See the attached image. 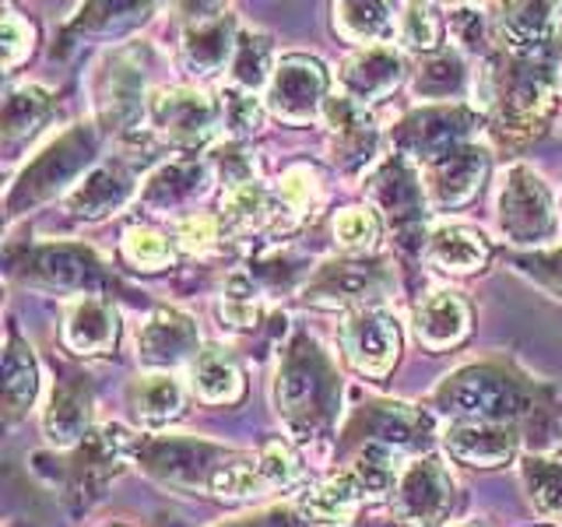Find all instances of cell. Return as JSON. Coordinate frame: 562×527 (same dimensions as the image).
Listing matches in <instances>:
<instances>
[{
  "label": "cell",
  "mask_w": 562,
  "mask_h": 527,
  "mask_svg": "<svg viewBox=\"0 0 562 527\" xmlns=\"http://www.w3.org/2000/svg\"><path fill=\"white\" fill-rule=\"evenodd\" d=\"M474 96L488 110L492 137L514 148L544 134L555 110V92L541 53H492L474 75Z\"/></svg>",
  "instance_id": "obj_1"
},
{
  "label": "cell",
  "mask_w": 562,
  "mask_h": 527,
  "mask_svg": "<svg viewBox=\"0 0 562 527\" xmlns=\"http://www.w3.org/2000/svg\"><path fill=\"white\" fill-rule=\"evenodd\" d=\"M432 408L453 422H499L549 439V394L503 366H464L432 391Z\"/></svg>",
  "instance_id": "obj_2"
},
{
  "label": "cell",
  "mask_w": 562,
  "mask_h": 527,
  "mask_svg": "<svg viewBox=\"0 0 562 527\" xmlns=\"http://www.w3.org/2000/svg\"><path fill=\"white\" fill-rule=\"evenodd\" d=\"M274 412L295 439H321L334 429L341 408V380L330 356L310 334L281 348L274 369Z\"/></svg>",
  "instance_id": "obj_3"
},
{
  "label": "cell",
  "mask_w": 562,
  "mask_h": 527,
  "mask_svg": "<svg viewBox=\"0 0 562 527\" xmlns=\"http://www.w3.org/2000/svg\"><path fill=\"white\" fill-rule=\"evenodd\" d=\"M99 155V131L92 123H75L60 137H53L49 145L32 158L22 169V176L8 190V215H25V211L53 201L70 183H81L78 176L95 162Z\"/></svg>",
  "instance_id": "obj_4"
},
{
  "label": "cell",
  "mask_w": 562,
  "mask_h": 527,
  "mask_svg": "<svg viewBox=\"0 0 562 527\" xmlns=\"http://www.w3.org/2000/svg\"><path fill=\"white\" fill-rule=\"evenodd\" d=\"M8 274L35 289L99 295L102 289H120V281L105 271L95 250L78 243H43L25 250H8Z\"/></svg>",
  "instance_id": "obj_5"
},
{
  "label": "cell",
  "mask_w": 562,
  "mask_h": 527,
  "mask_svg": "<svg viewBox=\"0 0 562 527\" xmlns=\"http://www.w3.org/2000/svg\"><path fill=\"white\" fill-rule=\"evenodd\" d=\"M236 450L207 444L198 436H140L134 461L155 482L180 492H211V482Z\"/></svg>",
  "instance_id": "obj_6"
},
{
  "label": "cell",
  "mask_w": 562,
  "mask_h": 527,
  "mask_svg": "<svg viewBox=\"0 0 562 527\" xmlns=\"http://www.w3.org/2000/svg\"><path fill=\"white\" fill-rule=\"evenodd\" d=\"M366 190H369V198H373V204L383 211V218H386V225H391V233H394L401 250L404 254H415V250L426 254L429 198H426V187H422L418 172L408 158L391 155L386 162H380L376 172L366 180Z\"/></svg>",
  "instance_id": "obj_7"
},
{
  "label": "cell",
  "mask_w": 562,
  "mask_h": 527,
  "mask_svg": "<svg viewBox=\"0 0 562 527\" xmlns=\"http://www.w3.org/2000/svg\"><path fill=\"white\" fill-rule=\"evenodd\" d=\"M137 447H140V436L116 426V422H110V426H102V429H92L75 447V453L67 457V468H64L67 500L78 509L92 506L105 492V485L123 471L127 457L137 453Z\"/></svg>",
  "instance_id": "obj_8"
},
{
  "label": "cell",
  "mask_w": 562,
  "mask_h": 527,
  "mask_svg": "<svg viewBox=\"0 0 562 527\" xmlns=\"http://www.w3.org/2000/svg\"><path fill=\"white\" fill-rule=\"evenodd\" d=\"M92 96H95V120L102 131H116V134L137 131L140 116L148 113L145 53L137 46H120L113 53H105L95 67Z\"/></svg>",
  "instance_id": "obj_9"
},
{
  "label": "cell",
  "mask_w": 562,
  "mask_h": 527,
  "mask_svg": "<svg viewBox=\"0 0 562 527\" xmlns=\"http://www.w3.org/2000/svg\"><path fill=\"white\" fill-rule=\"evenodd\" d=\"M496 215H499L503 236L509 243H524V246H531V243L538 246L544 239H552L559 225L552 190L531 166H509L503 172Z\"/></svg>",
  "instance_id": "obj_10"
},
{
  "label": "cell",
  "mask_w": 562,
  "mask_h": 527,
  "mask_svg": "<svg viewBox=\"0 0 562 527\" xmlns=\"http://www.w3.org/2000/svg\"><path fill=\"white\" fill-rule=\"evenodd\" d=\"M474 127H479V113L471 105H429V110H415L397 123L391 131V145L408 162L432 166L450 152L464 148Z\"/></svg>",
  "instance_id": "obj_11"
},
{
  "label": "cell",
  "mask_w": 562,
  "mask_h": 527,
  "mask_svg": "<svg viewBox=\"0 0 562 527\" xmlns=\"http://www.w3.org/2000/svg\"><path fill=\"white\" fill-rule=\"evenodd\" d=\"M391 289V268L383 260L373 257H345L330 260L316 271L306 285L303 299L310 306L321 310H366L369 303L383 299V292Z\"/></svg>",
  "instance_id": "obj_12"
},
{
  "label": "cell",
  "mask_w": 562,
  "mask_h": 527,
  "mask_svg": "<svg viewBox=\"0 0 562 527\" xmlns=\"http://www.w3.org/2000/svg\"><path fill=\"white\" fill-rule=\"evenodd\" d=\"M155 134L172 148H201L222 123V105L201 88H158L148 99Z\"/></svg>",
  "instance_id": "obj_13"
},
{
  "label": "cell",
  "mask_w": 562,
  "mask_h": 527,
  "mask_svg": "<svg viewBox=\"0 0 562 527\" xmlns=\"http://www.w3.org/2000/svg\"><path fill=\"white\" fill-rule=\"evenodd\" d=\"M341 444H376L394 453H418L432 444V418L426 412L412 408V404L397 401H376L366 404L362 412L348 418V426L341 433Z\"/></svg>",
  "instance_id": "obj_14"
},
{
  "label": "cell",
  "mask_w": 562,
  "mask_h": 527,
  "mask_svg": "<svg viewBox=\"0 0 562 527\" xmlns=\"http://www.w3.org/2000/svg\"><path fill=\"white\" fill-rule=\"evenodd\" d=\"M338 341L348 366L369 380H386L401 359V324L380 306H366L345 316Z\"/></svg>",
  "instance_id": "obj_15"
},
{
  "label": "cell",
  "mask_w": 562,
  "mask_h": 527,
  "mask_svg": "<svg viewBox=\"0 0 562 527\" xmlns=\"http://www.w3.org/2000/svg\"><path fill=\"white\" fill-rule=\"evenodd\" d=\"M327 102V70L321 60L306 57V53H292V57H281L263 105L289 123H306L310 116L324 113Z\"/></svg>",
  "instance_id": "obj_16"
},
{
  "label": "cell",
  "mask_w": 562,
  "mask_h": 527,
  "mask_svg": "<svg viewBox=\"0 0 562 527\" xmlns=\"http://www.w3.org/2000/svg\"><path fill=\"white\" fill-rule=\"evenodd\" d=\"M453 506V479L436 457H415L394 489L397 520L408 527H436Z\"/></svg>",
  "instance_id": "obj_17"
},
{
  "label": "cell",
  "mask_w": 562,
  "mask_h": 527,
  "mask_svg": "<svg viewBox=\"0 0 562 527\" xmlns=\"http://www.w3.org/2000/svg\"><path fill=\"white\" fill-rule=\"evenodd\" d=\"M236 18L228 8H201V14H193L183 25L180 35V57L183 67L193 78H215L225 64H233L236 57Z\"/></svg>",
  "instance_id": "obj_18"
},
{
  "label": "cell",
  "mask_w": 562,
  "mask_h": 527,
  "mask_svg": "<svg viewBox=\"0 0 562 527\" xmlns=\"http://www.w3.org/2000/svg\"><path fill=\"white\" fill-rule=\"evenodd\" d=\"M140 169H145V162H137L134 155H120V158H110V162H99L67 193V211L85 222L116 215V211L134 198Z\"/></svg>",
  "instance_id": "obj_19"
},
{
  "label": "cell",
  "mask_w": 562,
  "mask_h": 527,
  "mask_svg": "<svg viewBox=\"0 0 562 527\" xmlns=\"http://www.w3.org/2000/svg\"><path fill=\"white\" fill-rule=\"evenodd\" d=\"M324 120L330 127V158L345 172H359L380 152V127L366 105L348 96H330L324 102Z\"/></svg>",
  "instance_id": "obj_20"
},
{
  "label": "cell",
  "mask_w": 562,
  "mask_h": 527,
  "mask_svg": "<svg viewBox=\"0 0 562 527\" xmlns=\"http://www.w3.org/2000/svg\"><path fill=\"white\" fill-rule=\"evenodd\" d=\"M488 176V152L482 145H464L447 158L426 166V198L432 211H453L479 198Z\"/></svg>",
  "instance_id": "obj_21"
},
{
  "label": "cell",
  "mask_w": 562,
  "mask_h": 527,
  "mask_svg": "<svg viewBox=\"0 0 562 527\" xmlns=\"http://www.w3.org/2000/svg\"><path fill=\"white\" fill-rule=\"evenodd\" d=\"M198 356V324L180 310H155L137 324V359L151 369H172Z\"/></svg>",
  "instance_id": "obj_22"
},
{
  "label": "cell",
  "mask_w": 562,
  "mask_h": 527,
  "mask_svg": "<svg viewBox=\"0 0 562 527\" xmlns=\"http://www.w3.org/2000/svg\"><path fill=\"white\" fill-rule=\"evenodd\" d=\"M520 429L499 422H450L443 447L457 464L468 468H499L509 464L520 450Z\"/></svg>",
  "instance_id": "obj_23"
},
{
  "label": "cell",
  "mask_w": 562,
  "mask_h": 527,
  "mask_svg": "<svg viewBox=\"0 0 562 527\" xmlns=\"http://www.w3.org/2000/svg\"><path fill=\"white\" fill-rule=\"evenodd\" d=\"M60 338L75 356H110L120 341V313L102 295H75L64 310Z\"/></svg>",
  "instance_id": "obj_24"
},
{
  "label": "cell",
  "mask_w": 562,
  "mask_h": 527,
  "mask_svg": "<svg viewBox=\"0 0 562 527\" xmlns=\"http://www.w3.org/2000/svg\"><path fill=\"white\" fill-rule=\"evenodd\" d=\"M404 57L394 46H359L356 53H348L338 81L345 88L348 99H356L359 105H369L383 96H391L394 88L404 81Z\"/></svg>",
  "instance_id": "obj_25"
},
{
  "label": "cell",
  "mask_w": 562,
  "mask_h": 527,
  "mask_svg": "<svg viewBox=\"0 0 562 527\" xmlns=\"http://www.w3.org/2000/svg\"><path fill=\"white\" fill-rule=\"evenodd\" d=\"M92 422V391L81 373L67 366H57V383H53V394L46 404L43 426L53 447H78L81 439L92 433L88 429Z\"/></svg>",
  "instance_id": "obj_26"
},
{
  "label": "cell",
  "mask_w": 562,
  "mask_h": 527,
  "mask_svg": "<svg viewBox=\"0 0 562 527\" xmlns=\"http://www.w3.org/2000/svg\"><path fill=\"white\" fill-rule=\"evenodd\" d=\"M496 11V40L506 53H541L559 40L562 4H503Z\"/></svg>",
  "instance_id": "obj_27"
},
{
  "label": "cell",
  "mask_w": 562,
  "mask_h": 527,
  "mask_svg": "<svg viewBox=\"0 0 562 527\" xmlns=\"http://www.w3.org/2000/svg\"><path fill=\"white\" fill-rule=\"evenodd\" d=\"M471 334V306L457 292H429L415 306V338L429 351H447Z\"/></svg>",
  "instance_id": "obj_28"
},
{
  "label": "cell",
  "mask_w": 562,
  "mask_h": 527,
  "mask_svg": "<svg viewBox=\"0 0 562 527\" xmlns=\"http://www.w3.org/2000/svg\"><path fill=\"white\" fill-rule=\"evenodd\" d=\"M366 492L359 489V482L351 479V471L345 468L341 474H334V479L313 485L310 492H303L295 503L299 517L306 524H316V527H348L356 520V514L366 506Z\"/></svg>",
  "instance_id": "obj_29"
},
{
  "label": "cell",
  "mask_w": 562,
  "mask_h": 527,
  "mask_svg": "<svg viewBox=\"0 0 562 527\" xmlns=\"http://www.w3.org/2000/svg\"><path fill=\"white\" fill-rule=\"evenodd\" d=\"M207 166L201 162H169L148 176L145 190H140V204L151 215H176L193 198H201L207 187Z\"/></svg>",
  "instance_id": "obj_30"
},
{
  "label": "cell",
  "mask_w": 562,
  "mask_h": 527,
  "mask_svg": "<svg viewBox=\"0 0 562 527\" xmlns=\"http://www.w3.org/2000/svg\"><path fill=\"white\" fill-rule=\"evenodd\" d=\"M488 257H492L488 239L479 228H468V225H443V228H436L426 243V260L432 268L450 271V274L482 271Z\"/></svg>",
  "instance_id": "obj_31"
},
{
  "label": "cell",
  "mask_w": 562,
  "mask_h": 527,
  "mask_svg": "<svg viewBox=\"0 0 562 527\" xmlns=\"http://www.w3.org/2000/svg\"><path fill=\"white\" fill-rule=\"evenodd\" d=\"M190 380H193V394L204 404H236L246 391L239 362L222 345H207L193 356Z\"/></svg>",
  "instance_id": "obj_32"
},
{
  "label": "cell",
  "mask_w": 562,
  "mask_h": 527,
  "mask_svg": "<svg viewBox=\"0 0 562 527\" xmlns=\"http://www.w3.org/2000/svg\"><path fill=\"white\" fill-rule=\"evenodd\" d=\"M35 397H40V366H35L29 341L14 327H8V345H4V422L8 426L29 415Z\"/></svg>",
  "instance_id": "obj_33"
},
{
  "label": "cell",
  "mask_w": 562,
  "mask_h": 527,
  "mask_svg": "<svg viewBox=\"0 0 562 527\" xmlns=\"http://www.w3.org/2000/svg\"><path fill=\"white\" fill-rule=\"evenodd\" d=\"M274 215H278L274 193L260 180L233 187V190L222 193L218 222H222L225 233H233V236H254V233H260V228H268Z\"/></svg>",
  "instance_id": "obj_34"
},
{
  "label": "cell",
  "mask_w": 562,
  "mask_h": 527,
  "mask_svg": "<svg viewBox=\"0 0 562 527\" xmlns=\"http://www.w3.org/2000/svg\"><path fill=\"white\" fill-rule=\"evenodd\" d=\"M127 404H131L137 422L162 426V422H172L183 412V386L176 383V377H169V373L137 377L127 391Z\"/></svg>",
  "instance_id": "obj_35"
},
{
  "label": "cell",
  "mask_w": 562,
  "mask_h": 527,
  "mask_svg": "<svg viewBox=\"0 0 562 527\" xmlns=\"http://www.w3.org/2000/svg\"><path fill=\"white\" fill-rule=\"evenodd\" d=\"M334 29H338L345 40L362 43V46H386V40L397 32V18L391 4H334Z\"/></svg>",
  "instance_id": "obj_36"
},
{
  "label": "cell",
  "mask_w": 562,
  "mask_h": 527,
  "mask_svg": "<svg viewBox=\"0 0 562 527\" xmlns=\"http://www.w3.org/2000/svg\"><path fill=\"white\" fill-rule=\"evenodd\" d=\"M151 11V4H88L67 22L60 43L70 46L75 35H123L140 22H148Z\"/></svg>",
  "instance_id": "obj_37"
},
{
  "label": "cell",
  "mask_w": 562,
  "mask_h": 527,
  "mask_svg": "<svg viewBox=\"0 0 562 527\" xmlns=\"http://www.w3.org/2000/svg\"><path fill=\"white\" fill-rule=\"evenodd\" d=\"M49 110H53V102L46 88L40 85L11 88L4 99V113H0V131H4L8 145H18V141H25L29 134L40 131V123L49 116Z\"/></svg>",
  "instance_id": "obj_38"
},
{
  "label": "cell",
  "mask_w": 562,
  "mask_h": 527,
  "mask_svg": "<svg viewBox=\"0 0 562 527\" xmlns=\"http://www.w3.org/2000/svg\"><path fill=\"white\" fill-rule=\"evenodd\" d=\"M415 96L422 99H450V96H461L468 88V67L464 57L457 49H439L432 57L418 60L415 70Z\"/></svg>",
  "instance_id": "obj_39"
},
{
  "label": "cell",
  "mask_w": 562,
  "mask_h": 527,
  "mask_svg": "<svg viewBox=\"0 0 562 527\" xmlns=\"http://www.w3.org/2000/svg\"><path fill=\"white\" fill-rule=\"evenodd\" d=\"M271 35L263 32H239L236 43V57H233V88H243V92H257V88L271 85Z\"/></svg>",
  "instance_id": "obj_40"
},
{
  "label": "cell",
  "mask_w": 562,
  "mask_h": 527,
  "mask_svg": "<svg viewBox=\"0 0 562 527\" xmlns=\"http://www.w3.org/2000/svg\"><path fill=\"white\" fill-rule=\"evenodd\" d=\"M520 479L538 514L562 524V464L549 457H527L520 464Z\"/></svg>",
  "instance_id": "obj_41"
},
{
  "label": "cell",
  "mask_w": 562,
  "mask_h": 527,
  "mask_svg": "<svg viewBox=\"0 0 562 527\" xmlns=\"http://www.w3.org/2000/svg\"><path fill=\"white\" fill-rule=\"evenodd\" d=\"M120 254H123V260L131 264V268L155 274V271L172 268L176 246L169 243V236L155 233V228H148V225H131L127 233H123V239H120Z\"/></svg>",
  "instance_id": "obj_42"
},
{
  "label": "cell",
  "mask_w": 562,
  "mask_h": 527,
  "mask_svg": "<svg viewBox=\"0 0 562 527\" xmlns=\"http://www.w3.org/2000/svg\"><path fill=\"white\" fill-rule=\"evenodd\" d=\"M397 40L408 53H439V43H443V22H439L436 8L429 4H404L397 14Z\"/></svg>",
  "instance_id": "obj_43"
},
{
  "label": "cell",
  "mask_w": 562,
  "mask_h": 527,
  "mask_svg": "<svg viewBox=\"0 0 562 527\" xmlns=\"http://www.w3.org/2000/svg\"><path fill=\"white\" fill-rule=\"evenodd\" d=\"M380 239V218L369 208H345L334 218V243L351 257H366Z\"/></svg>",
  "instance_id": "obj_44"
},
{
  "label": "cell",
  "mask_w": 562,
  "mask_h": 527,
  "mask_svg": "<svg viewBox=\"0 0 562 527\" xmlns=\"http://www.w3.org/2000/svg\"><path fill=\"white\" fill-rule=\"evenodd\" d=\"M257 461H260V471L271 489H292L306 479L303 461H299V453L285 444V439H268V444L257 450Z\"/></svg>",
  "instance_id": "obj_45"
},
{
  "label": "cell",
  "mask_w": 562,
  "mask_h": 527,
  "mask_svg": "<svg viewBox=\"0 0 562 527\" xmlns=\"http://www.w3.org/2000/svg\"><path fill=\"white\" fill-rule=\"evenodd\" d=\"M222 127H228L233 141L254 137L263 127V105L254 92H243V88H228L222 96Z\"/></svg>",
  "instance_id": "obj_46"
},
{
  "label": "cell",
  "mask_w": 562,
  "mask_h": 527,
  "mask_svg": "<svg viewBox=\"0 0 562 527\" xmlns=\"http://www.w3.org/2000/svg\"><path fill=\"white\" fill-rule=\"evenodd\" d=\"M316 198H321V172H316L313 166L295 162L281 172L278 204H285L289 211H310Z\"/></svg>",
  "instance_id": "obj_47"
},
{
  "label": "cell",
  "mask_w": 562,
  "mask_h": 527,
  "mask_svg": "<svg viewBox=\"0 0 562 527\" xmlns=\"http://www.w3.org/2000/svg\"><path fill=\"white\" fill-rule=\"evenodd\" d=\"M35 49V25L29 18H22L14 8H4L0 18V53H4V70H14L18 64H25Z\"/></svg>",
  "instance_id": "obj_48"
},
{
  "label": "cell",
  "mask_w": 562,
  "mask_h": 527,
  "mask_svg": "<svg viewBox=\"0 0 562 527\" xmlns=\"http://www.w3.org/2000/svg\"><path fill=\"white\" fill-rule=\"evenodd\" d=\"M211 166H215V172H218V180H222L225 190L257 180V166H254L250 152L243 148V141H228V145L215 148V155H211Z\"/></svg>",
  "instance_id": "obj_49"
},
{
  "label": "cell",
  "mask_w": 562,
  "mask_h": 527,
  "mask_svg": "<svg viewBox=\"0 0 562 527\" xmlns=\"http://www.w3.org/2000/svg\"><path fill=\"white\" fill-rule=\"evenodd\" d=\"M509 264L527 274L531 281H538L541 289H549L552 295L562 299V250H538V254H517V257H509Z\"/></svg>",
  "instance_id": "obj_50"
},
{
  "label": "cell",
  "mask_w": 562,
  "mask_h": 527,
  "mask_svg": "<svg viewBox=\"0 0 562 527\" xmlns=\"http://www.w3.org/2000/svg\"><path fill=\"white\" fill-rule=\"evenodd\" d=\"M218 239H222L218 215H201V211H193V215L176 222V243H180L183 250H190V254H204Z\"/></svg>",
  "instance_id": "obj_51"
},
{
  "label": "cell",
  "mask_w": 562,
  "mask_h": 527,
  "mask_svg": "<svg viewBox=\"0 0 562 527\" xmlns=\"http://www.w3.org/2000/svg\"><path fill=\"white\" fill-rule=\"evenodd\" d=\"M450 32L464 49L479 53V57H492L488 35H485V14L479 8H453L450 11Z\"/></svg>",
  "instance_id": "obj_52"
},
{
  "label": "cell",
  "mask_w": 562,
  "mask_h": 527,
  "mask_svg": "<svg viewBox=\"0 0 562 527\" xmlns=\"http://www.w3.org/2000/svg\"><path fill=\"white\" fill-rule=\"evenodd\" d=\"M225 527H310L303 517H299V509H289V506H278V509H263L257 517H243V520H233Z\"/></svg>",
  "instance_id": "obj_53"
},
{
  "label": "cell",
  "mask_w": 562,
  "mask_h": 527,
  "mask_svg": "<svg viewBox=\"0 0 562 527\" xmlns=\"http://www.w3.org/2000/svg\"><path fill=\"white\" fill-rule=\"evenodd\" d=\"M544 67H549V81H552V92L562 96V35L544 49Z\"/></svg>",
  "instance_id": "obj_54"
},
{
  "label": "cell",
  "mask_w": 562,
  "mask_h": 527,
  "mask_svg": "<svg viewBox=\"0 0 562 527\" xmlns=\"http://www.w3.org/2000/svg\"><path fill=\"white\" fill-rule=\"evenodd\" d=\"M453 527H482V524H474V520H464V524H453Z\"/></svg>",
  "instance_id": "obj_55"
}]
</instances>
